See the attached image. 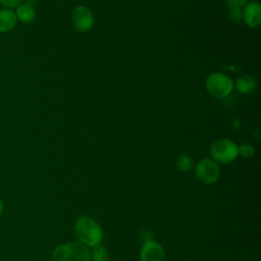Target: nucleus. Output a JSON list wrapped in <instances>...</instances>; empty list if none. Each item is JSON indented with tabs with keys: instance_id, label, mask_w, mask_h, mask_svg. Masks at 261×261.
I'll use <instances>...</instances> for the list:
<instances>
[{
	"instance_id": "f257e3e1",
	"label": "nucleus",
	"mask_w": 261,
	"mask_h": 261,
	"mask_svg": "<svg viewBox=\"0 0 261 261\" xmlns=\"http://www.w3.org/2000/svg\"><path fill=\"white\" fill-rule=\"evenodd\" d=\"M74 232L80 243L86 247H95L100 245L103 240V230L101 225L90 216H81L74 223Z\"/></svg>"
},
{
	"instance_id": "f03ea898",
	"label": "nucleus",
	"mask_w": 261,
	"mask_h": 261,
	"mask_svg": "<svg viewBox=\"0 0 261 261\" xmlns=\"http://www.w3.org/2000/svg\"><path fill=\"white\" fill-rule=\"evenodd\" d=\"M53 261H90L88 247L80 242L61 244L52 252Z\"/></svg>"
},
{
	"instance_id": "7ed1b4c3",
	"label": "nucleus",
	"mask_w": 261,
	"mask_h": 261,
	"mask_svg": "<svg viewBox=\"0 0 261 261\" xmlns=\"http://www.w3.org/2000/svg\"><path fill=\"white\" fill-rule=\"evenodd\" d=\"M205 85L207 92L217 99L227 97L233 89L231 79L222 72H213L209 74L206 79Z\"/></svg>"
},
{
	"instance_id": "20e7f679",
	"label": "nucleus",
	"mask_w": 261,
	"mask_h": 261,
	"mask_svg": "<svg viewBox=\"0 0 261 261\" xmlns=\"http://www.w3.org/2000/svg\"><path fill=\"white\" fill-rule=\"evenodd\" d=\"M210 155L215 162L229 163L238 157V145L228 139L216 140L210 147Z\"/></svg>"
},
{
	"instance_id": "39448f33",
	"label": "nucleus",
	"mask_w": 261,
	"mask_h": 261,
	"mask_svg": "<svg viewBox=\"0 0 261 261\" xmlns=\"http://www.w3.org/2000/svg\"><path fill=\"white\" fill-rule=\"evenodd\" d=\"M195 173L200 181L206 185H211L219 178L220 168L217 162L213 159L204 158L197 163Z\"/></svg>"
},
{
	"instance_id": "423d86ee",
	"label": "nucleus",
	"mask_w": 261,
	"mask_h": 261,
	"mask_svg": "<svg viewBox=\"0 0 261 261\" xmlns=\"http://www.w3.org/2000/svg\"><path fill=\"white\" fill-rule=\"evenodd\" d=\"M71 22L76 31L85 33L92 29L94 24V15L90 8L86 6H77L72 10Z\"/></svg>"
},
{
	"instance_id": "0eeeda50",
	"label": "nucleus",
	"mask_w": 261,
	"mask_h": 261,
	"mask_svg": "<svg viewBox=\"0 0 261 261\" xmlns=\"http://www.w3.org/2000/svg\"><path fill=\"white\" fill-rule=\"evenodd\" d=\"M164 256L163 247L155 241L145 242L140 253L141 261H163Z\"/></svg>"
},
{
	"instance_id": "6e6552de",
	"label": "nucleus",
	"mask_w": 261,
	"mask_h": 261,
	"mask_svg": "<svg viewBox=\"0 0 261 261\" xmlns=\"http://www.w3.org/2000/svg\"><path fill=\"white\" fill-rule=\"evenodd\" d=\"M242 20L250 28H258L261 23V6L257 2L247 3L242 10Z\"/></svg>"
},
{
	"instance_id": "1a4fd4ad",
	"label": "nucleus",
	"mask_w": 261,
	"mask_h": 261,
	"mask_svg": "<svg viewBox=\"0 0 261 261\" xmlns=\"http://www.w3.org/2000/svg\"><path fill=\"white\" fill-rule=\"evenodd\" d=\"M36 0H25L21 2L17 7H16V17L17 20H20L21 22L29 23L33 21L36 17V9L34 7V3Z\"/></svg>"
},
{
	"instance_id": "9d476101",
	"label": "nucleus",
	"mask_w": 261,
	"mask_h": 261,
	"mask_svg": "<svg viewBox=\"0 0 261 261\" xmlns=\"http://www.w3.org/2000/svg\"><path fill=\"white\" fill-rule=\"evenodd\" d=\"M17 23V17L14 11L8 8L0 9V33L12 31Z\"/></svg>"
},
{
	"instance_id": "9b49d317",
	"label": "nucleus",
	"mask_w": 261,
	"mask_h": 261,
	"mask_svg": "<svg viewBox=\"0 0 261 261\" xmlns=\"http://www.w3.org/2000/svg\"><path fill=\"white\" fill-rule=\"evenodd\" d=\"M234 86L238 92L242 94H249L255 90L256 81L251 75H242L237 80Z\"/></svg>"
},
{
	"instance_id": "f8f14e48",
	"label": "nucleus",
	"mask_w": 261,
	"mask_h": 261,
	"mask_svg": "<svg viewBox=\"0 0 261 261\" xmlns=\"http://www.w3.org/2000/svg\"><path fill=\"white\" fill-rule=\"evenodd\" d=\"M90 258L92 259V261H108L109 259L108 250L102 245H97L93 247Z\"/></svg>"
},
{
	"instance_id": "ddd939ff",
	"label": "nucleus",
	"mask_w": 261,
	"mask_h": 261,
	"mask_svg": "<svg viewBox=\"0 0 261 261\" xmlns=\"http://www.w3.org/2000/svg\"><path fill=\"white\" fill-rule=\"evenodd\" d=\"M194 164L193 158L189 155H180L177 159H176V168L180 171H189L192 169Z\"/></svg>"
},
{
	"instance_id": "4468645a",
	"label": "nucleus",
	"mask_w": 261,
	"mask_h": 261,
	"mask_svg": "<svg viewBox=\"0 0 261 261\" xmlns=\"http://www.w3.org/2000/svg\"><path fill=\"white\" fill-rule=\"evenodd\" d=\"M228 17L233 23H240L242 21V8L236 5H227Z\"/></svg>"
},
{
	"instance_id": "2eb2a0df",
	"label": "nucleus",
	"mask_w": 261,
	"mask_h": 261,
	"mask_svg": "<svg viewBox=\"0 0 261 261\" xmlns=\"http://www.w3.org/2000/svg\"><path fill=\"white\" fill-rule=\"evenodd\" d=\"M255 153V149L251 144L245 143L241 146H238V154L244 158H250Z\"/></svg>"
},
{
	"instance_id": "dca6fc26",
	"label": "nucleus",
	"mask_w": 261,
	"mask_h": 261,
	"mask_svg": "<svg viewBox=\"0 0 261 261\" xmlns=\"http://www.w3.org/2000/svg\"><path fill=\"white\" fill-rule=\"evenodd\" d=\"M21 2H22V0H0V3H1L4 7L8 8V9L17 7Z\"/></svg>"
},
{
	"instance_id": "f3484780",
	"label": "nucleus",
	"mask_w": 261,
	"mask_h": 261,
	"mask_svg": "<svg viewBox=\"0 0 261 261\" xmlns=\"http://www.w3.org/2000/svg\"><path fill=\"white\" fill-rule=\"evenodd\" d=\"M248 0H226L227 5H236L239 7H244L247 4Z\"/></svg>"
},
{
	"instance_id": "a211bd4d",
	"label": "nucleus",
	"mask_w": 261,
	"mask_h": 261,
	"mask_svg": "<svg viewBox=\"0 0 261 261\" xmlns=\"http://www.w3.org/2000/svg\"><path fill=\"white\" fill-rule=\"evenodd\" d=\"M3 210H4V203H3L2 200L0 199V216H1L2 213H3Z\"/></svg>"
}]
</instances>
